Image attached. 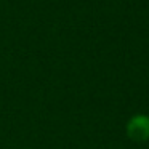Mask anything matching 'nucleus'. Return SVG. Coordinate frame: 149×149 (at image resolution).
Wrapping results in <instances>:
<instances>
[{"label":"nucleus","mask_w":149,"mask_h":149,"mask_svg":"<svg viewBox=\"0 0 149 149\" xmlns=\"http://www.w3.org/2000/svg\"><path fill=\"white\" fill-rule=\"evenodd\" d=\"M125 135L136 144L149 141V114H133L125 123Z\"/></svg>","instance_id":"nucleus-1"}]
</instances>
